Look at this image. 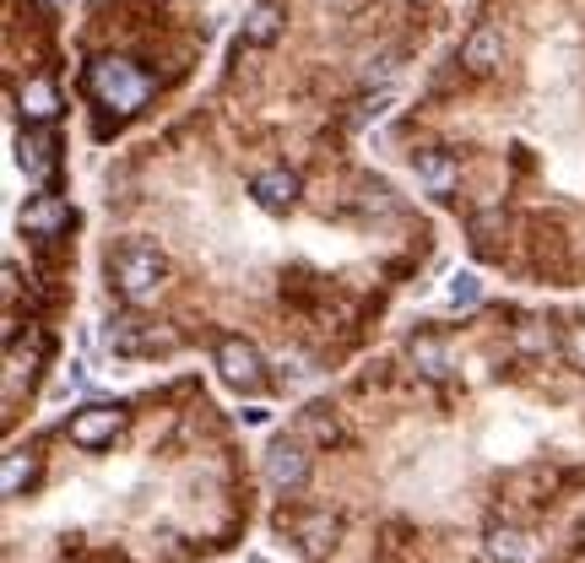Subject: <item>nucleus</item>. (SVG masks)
Instances as JSON below:
<instances>
[{
  "mask_svg": "<svg viewBox=\"0 0 585 563\" xmlns=\"http://www.w3.org/2000/svg\"><path fill=\"white\" fill-rule=\"evenodd\" d=\"M87 92H92L103 109H115V115H136V109L152 98V77H147L141 66L120 60V55H103V60L87 66Z\"/></svg>",
  "mask_w": 585,
  "mask_h": 563,
  "instance_id": "nucleus-1",
  "label": "nucleus"
},
{
  "mask_svg": "<svg viewBox=\"0 0 585 563\" xmlns=\"http://www.w3.org/2000/svg\"><path fill=\"white\" fill-rule=\"evenodd\" d=\"M109 271H115V287L126 293L130 304H147V298H158V287H163V255L152 249V244H126L115 260H109Z\"/></svg>",
  "mask_w": 585,
  "mask_h": 563,
  "instance_id": "nucleus-2",
  "label": "nucleus"
},
{
  "mask_svg": "<svg viewBox=\"0 0 585 563\" xmlns=\"http://www.w3.org/2000/svg\"><path fill=\"white\" fill-rule=\"evenodd\" d=\"M217 374H222L234 391H260L266 363H260V353H255L245 336H228V342H217Z\"/></svg>",
  "mask_w": 585,
  "mask_h": 563,
  "instance_id": "nucleus-3",
  "label": "nucleus"
},
{
  "mask_svg": "<svg viewBox=\"0 0 585 563\" xmlns=\"http://www.w3.org/2000/svg\"><path fill=\"white\" fill-rule=\"evenodd\" d=\"M266 483L277 493H298L309 483V450H304V439H277L266 450Z\"/></svg>",
  "mask_w": 585,
  "mask_h": 563,
  "instance_id": "nucleus-4",
  "label": "nucleus"
},
{
  "mask_svg": "<svg viewBox=\"0 0 585 563\" xmlns=\"http://www.w3.org/2000/svg\"><path fill=\"white\" fill-rule=\"evenodd\" d=\"M126 428V406L115 402H98V406H82L77 417H71V439L82 444V450H98V444H109L115 434Z\"/></svg>",
  "mask_w": 585,
  "mask_h": 563,
  "instance_id": "nucleus-5",
  "label": "nucleus"
},
{
  "mask_svg": "<svg viewBox=\"0 0 585 563\" xmlns=\"http://www.w3.org/2000/svg\"><path fill=\"white\" fill-rule=\"evenodd\" d=\"M17 162L28 168L33 185H49V174H54V130L49 125H28L22 141H17Z\"/></svg>",
  "mask_w": 585,
  "mask_h": 563,
  "instance_id": "nucleus-6",
  "label": "nucleus"
},
{
  "mask_svg": "<svg viewBox=\"0 0 585 563\" xmlns=\"http://www.w3.org/2000/svg\"><path fill=\"white\" fill-rule=\"evenodd\" d=\"M418 185L428 190V196H456L460 185V162L450 158V152H418Z\"/></svg>",
  "mask_w": 585,
  "mask_h": 563,
  "instance_id": "nucleus-7",
  "label": "nucleus"
},
{
  "mask_svg": "<svg viewBox=\"0 0 585 563\" xmlns=\"http://www.w3.org/2000/svg\"><path fill=\"white\" fill-rule=\"evenodd\" d=\"M460 66H466L472 77L499 71V66H504V33H494V28H477V33L466 39V49H460Z\"/></svg>",
  "mask_w": 585,
  "mask_h": 563,
  "instance_id": "nucleus-8",
  "label": "nucleus"
},
{
  "mask_svg": "<svg viewBox=\"0 0 585 563\" xmlns=\"http://www.w3.org/2000/svg\"><path fill=\"white\" fill-rule=\"evenodd\" d=\"M17 109L28 115V125H54V115H60V92H54V81H22V92H17Z\"/></svg>",
  "mask_w": 585,
  "mask_h": 563,
  "instance_id": "nucleus-9",
  "label": "nucleus"
},
{
  "mask_svg": "<svg viewBox=\"0 0 585 563\" xmlns=\"http://www.w3.org/2000/svg\"><path fill=\"white\" fill-rule=\"evenodd\" d=\"M292 196H298V174H292V168H266V174H255V201L266 206V211H288Z\"/></svg>",
  "mask_w": 585,
  "mask_h": 563,
  "instance_id": "nucleus-10",
  "label": "nucleus"
},
{
  "mask_svg": "<svg viewBox=\"0 0 585 563\" xmlns=\"http://www.w3.org/2000/svg\"><path fill=\"white\" fill-rule=\"evenodd\" d=\"M66 223H71V206L60 201V196H39V201L22 211V228H28V234H39V239L66 234Z\"/></svg>",
  "mask_w": 585,
  "mask_h": 563,
  "instance_id": "nucleus-11",
  "label": "nucleus"
},
{
  "mask_svg": "<svg viewBox=\"0 0 585 563\" xmlns=\"http://www.w3.org/2000/svg\"><path fill=\"white\" fill-rule=\"evenodd\" d=\"M39 358H43V342H39V336H33L28 347H22V342H11V353H6V396H17V391H22V374L33 379Z\"/></svg>",
  "mask_w": 585,
  "mask_h": 563,
  "instance_id": "nucleus-12",
  "label": "nucleus"
},
{
  "mask_svg": "<svg viewBox=\"0 0 585 563\" xmlns=\"http://www.w3.org/2000/svg\"><path fill=\"white\" fill-rule=\"evenodd\" d=\"M407 358L418 363V374H428V379H445V374H450V353H445L434 336H418V342L407 347Z\"/></svg>",
  "mask_w": 585,
  "mask_h": 563,
  "instance_id": "nucleus-13",
  "label": "nucleus"
},
{
  "mask_svg": "<svg viewBox=\"0 0 585 563\" xmlns=\"http://www.w3.org/2000/svg\"><path fill=\"white\" fill-rule=\"evenodd\" d=\"M520 553H526V536L515 525H494L488 531V559L494 563H520Z\"/></svg>",
  "mask_w": 585,
  "mask_h": 563,
  "instance_id": "nucleus-14",
  "label": "nucleus"
},
{
  "mask_svg": "<svg viewBox=\"0 0 585 563\" xmlns=\"http://www.w3.org/2000/svg\"><path fill=\"white\" fill-rule=\"evenodd\" d=\"M33 472H39V466H33V455L11 450V455H6V472H0V487H6V498H17L22 487L33 483Z\"/></svg>",
  "mask_w": 585,
  "mask_h": 563,
  "instance_id": "nucleus-15",
  "label": "nucleus"
},
{
  "mask_svg": "<svg viewBox=\"0 0 585 563\" xmlns=\"http://www.w3.org/2000/svg\"><path fill=\"white\" fill-rule=\"evenodd\" d=\"M277 28H282V17H277V6H266V0H260L250 17H245V39H250V43H271V39H277Z\"/></svg>",
  "mask_w": 585,
  "mask_h": 563,
  "instance_id": "nucleus-16",
  "label": "nucleus"
},
{
  "mask_svg": "<svg viewBox=\"0 0 585 563\" xmlns=\"http://www.w3.org/2000/svg\"><path fill=\"white\" fill-rule=\"evenodd\" d=\"M298 428H304V439H315V444H336V439H341V428H336V417L326 412V406H309Z\"/></svg>",
  "mask_w": 585,
  "mask_h": 563,
  "instance_id": "nucleus-17",
  "label": "nucleus"
},
{
  "mask_svg": "<svg viewBox=\"0 0 585 563\" xmlns=\"http://www.w3.org/2000/svg\"><path fill=\"white\" fill-rule=\"evenodd\" d=\"M477 298H483V282H477V271H456V277H450V287H445V304H450V309H472Z\"/></svg>",
  "mask_w": 585,
  "mask_h": 563,
  "instance_id": "nucleus-18",
  "label": "nucleus"
},
{
  "mask_svg": "<svg viewBox=\"0 0 585 563\" xmlns=\"http://www.w3.org/2000/svg\"><path fill=\"white\" fill-rule=\"evenodd\" d=\"M336 536V521L331 515H315V521H304V547H309V559H320L326 547H331Z\"/></svg>",
  "mask_w": 585,
  "mask_h": 563,
  "instance_id": "nucleus-19",
  "label": "nucleus"
},
{
  "mask_svg": "<svg viewBox=\"0 0 585 563\" xmlns=\"http://www.w3.org/2000/svg\"><path fill=\"white\" fill-rule=\"evenodd\" d=\"M87 379H92V374H87V363H71V368H66V379H60V396H71V391H87Z\"/></svg>",
  "mask_w": 585,
  "mask_h": 563,
  "instance_id": "nucleus-20",
  "label": "nucleus"
},
{
  "mask_svg": "<svg viewBox=\"0 0 585 563\" xmlns=\"http://www.w3.org/2000/svg\"><path fill=\"white\" fill-rule=\"evenodd\" d=\"M390 109V92H375V98H364V109H358V125H369L375 115H385Z\"/></svg>",
  "mask_w": 585,
  "mask_h": 563,
  "instance_id": "nucleus-21",
  "label": "nucleus"
},
{
  "mask_svg": "<svg viewBox=\"0 0 585 563\" xmlns=\"http://www.w3.org/2000/svg\"><path fill=\"white\" fill-rule=\"evenodd\" d=\"M245 423H250V428H266V423H271V412H266V406H245Z\"/></svg>",
  "mask_w": 585,
  "mask_h": 563,
  "instance_id": "nucleus-22",
  "label": "nucleus"
},
{
  "mask_svg": "<svg viewBox=\"0 0 585 563\" xmlns=\"http://www.w3.org/2000/svg\"><path fill=\"white\" fill-rule=\"evenodd\" d=\"M575 353H581V358H585V330H581V342H575Z\"/></svg>",
  "mask_w": 585,
  "mask_h": 563,
  "instance_id": "nucleus-23",
  "label": "nucleus"
}]
</instances>
